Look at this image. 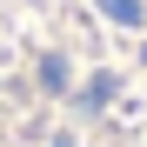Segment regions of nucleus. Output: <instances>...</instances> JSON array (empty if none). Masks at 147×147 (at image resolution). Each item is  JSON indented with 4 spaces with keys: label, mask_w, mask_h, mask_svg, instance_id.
Here are the masks:
<instances>
[{
    "label": "nucleus",
    "mask_w": 147,
    "mask_h": 147,
    "mask_svg": "<svg viewBox=\"0 0 147 147\" xmlns=\"http://www.w3.org/2000/svg\"><path fill=\"white\" fill-rule=\"evenodd\" d=\"M0 147H147V0H0Z\"/></svg>",
    "instance_id": "f257e3e1"
}]
</instances>
